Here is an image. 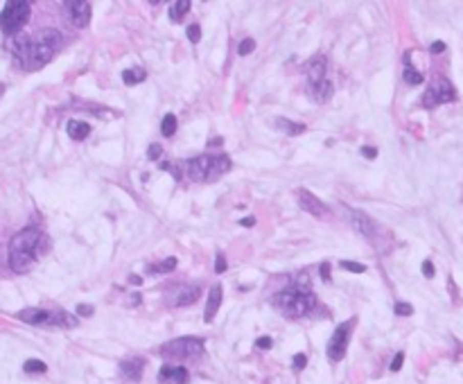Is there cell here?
I'll return each mask as SVG.
<instances>
[{"instance_id":"cell-7","label":"cell","mask_w":463,"mask_h":384,"mask_svg":"<svg viewBox=\"0 0 463 384\" xmlns=\"http://www.w3.org/2000/svg\"><path fill=\"white\" fill-rule=\"evenodd\" d=\"M163 355L167 357H201L204 355V342L197 337H181V339H174V342H167L161 348Z\"/></svg>"},{"instance_id":"cell-14","label":"cell","mask_w":463,"mask_h":384,"mask_svg":"<svg viewBox=\"0 0 463 384\" xmlns=\"http://www.w3.org/2000/svg\"><path fill=\"white\" fill-rule=\"evenodd\" d=\"M190 373L183 366H163L159 373V382L161 384H188Z\"/></svg>"},{"instance_id":"cell-30","label":"cell","mask_w":463,"mask_h":384,"mask_svg":"<svg viewBox=\"0 0 463 384\" xmlns=\"http://www.w3.org/2000/svg\"><path fill=\"white\" fill-rule=\"evenodd\" d=\"M188 38L192 43H199L201 41V27L199 25H190L188 27Z\"/></svg>"},{"instance_id":"cell-13","label":"cell","mask_w":463,"mask_h":384,"mask_svg":"<svg viewBox=\"0 0 463 384\" xmlns=\"http://www.w3.org/2000/svg\"><path fill=\"white\" fill-rule=\"evenodd\" d=\"M348 219H350V226L357 230V233H362L364 238H373L375 235V224L368 219L366 212L362 210H348Z\"/></svg>"},{"instance_id":"cell-35","label":"cell","mask_w":463,"mask_h":384,"mask_svg":"<svg viewBox=\"0 0 463 384\" xmlns=\"http://www.w3.org/2000/svg\"><path fill=\"white\" fill-rule=\"evenodd\" d=\"M423 276H425V278H434V265H432L429 260L423 262Z\"/></svg>"},{"instance_id":"cell-41","label":"cell","mask_w":463,"mask_h":384,"mask_svg":"<svg viewBox=\"0 0 463 384\" xmlns=\"http://www.w3.org/2000/svg\"><path fill=\"white\" fill-rule=\"evenodd\" d=\"M362 154L366 158H375L378 156V150H375V147H362Z\"/></svg>"},{"instance_id":"cell-31","label":"cell","mask_w":463,"mask_h":384,"mask_svg":"<svg viewBox=\"0 0 463 384\" xmlns=\"http://www.w3.org/2000/svg\"><path fill=\"white\" fill-rule=\"evenodd\" d=\"M411 312H413V307L409 303H398L395 305V314H400V316H409Z\"/></svg>"},{"instance_id":"cell-1","label":"cell","mask_w":463,"mask_h":384,"mask_svg":"<svg viewBox=\"0 0 463 384\" xmlns=\"http://www.w3.org/2000/svg\"><path fill=\"white\" fill-rule=\"evenodd\" d=\"M61 43H63L61 32L41 30L32 38L14 36L12 52L20 66H25V68H30V70H36V68H43V66L50 61L54 57V52L61 48Z\"/></svg>"},{"instance_id":"cell-19","label":"cell","mask_w":463,"mask_h":384,"mask_svg":"<svg viewBox=\"0 0 463 384\" xmlns=\"http://www.w3.org/2000/svg\"><path fill=\"white\" fill-rule=\"evenodd\" d=\"M89 134H91V127L86 122H79V120H70L68 122V136L73 140H84Z\"/></svg>"},{"instance_id":"cell-16","label":"cell","mask_w":463,"mask_h":384,"mask_svg":"<svg viewBox=\"0 0 463 384\" xmlns=\"http://www.w3.org/2000/svg\"><path fill=\"white\" fill-rule=\"evenodd\" d=\"M332 93H335V89H332V81H328V79H321V81H317V84H310V95H312V100L319 102V104L328 102L332 97Z\"/></svg>"},{"instance_id":"cell-6","label":"cell","mask_w":463,"mask_h":384,"mask_svg":"<svg viewBox=\"0 0 463 384\" xmlns=\"http://www.w3.org/2000/svg\"><path fill=\"white\" fill-rule=\"evenodd\" d=\"M27 20H30V3L25 0H12L0 14V27L7 36H16Z\"/></svg>"},{"instance_id":"cell-2","label":"cell","mask_w":463,"mask_h":384,"mask_svg":"<svg viewBox=\"0 0 463 384\" xmlns=\"http://www.w3.org/2000/svg\"><path fill=\"white\" fill-rule=\"evenodd\" d=\"M314 305H317V298H314L312 289H310L307 273H301L296 278V283L274 296V307L282 316H290V319H298V316L310 314L314 310Z\"/></svg>"},{"instance_id":"cell-34","label":"cell","mask_w":463,"mask_h":384,"mask_svg":"<svg viewBox=\"0 0 463 384\" xmlns=\"http://www.w3.org/2000/svg\"><path fill=\"white\" fill-rule=\"evenodd\" d=\"M402 361H405V353H398L393 361H391V371H400L402 369Z\"/></svg>"},{"instance_id":"cell-4","label":"cell","mask_w":463,"mask_h":384,"mask_svg":"<svg viewBox=\"0 0 463 384\" xmlns=\"http://www.w3.org/2000/svg\"><path fill=\"white\" fill-rule=\"evenodd\" d=\"M231 169V158L228 156H197L188 163V172L194 181H215L217 177L226 174Z\"/></svg>"},{"instance_id":"cell-26","label":"cell","mask_w":463,"mask_h":384,"mask_svg":"<svg viewBox=\"0 0 463 384\" xmlns=\"http://www.w3.org/2000/svg\"><path fill=\"white\" fill-rule=\"evenodd\" d=\"M172 269H177V258H165L159 267H151V271H161V273H170Z\"/></svg>"},{"instance_id":"cell-37","label":"cell","mask_w":463,"mask_h":384,"mask_svg":"<svg viewBox=\"0 0 463 384\" xmlns=\"http://www.w3.org/2000/svg\"><path fill=\"white\" fill-rule=\"evenodd\" d=\"M319 273H321V278H323L325 283H330V265H328V262H323V265L319 267Z\"/></svg>"},{"instance_id":"cell-22","label":"cell","mask_w":463,"mask_h":384,"mask_svg":"<svg viewBox=\"0 0 463 384\" xmlns=\"http://www.w3.org/2000/svg\"><path fill=\"white\" fill-rule=\"evenodd\" d=\"M190 7H192V5H190V0H179V3H174L172 7H170V18L174 20V23H177V20H181L183 16L190 12Z\"/></svg>"},{"instance_id":"cell-25","label":"cell","mask_w":463,"mask_h":384,"mask_svg":"<svg viewBox=\"0 0 463 384\" xmlns=\"http://www.w3.org/2000/svg\"><path fill=\"white\" fill-rule=\"evenodd\" d=\"M23 371H25V373H46L48 366L43 364L41 359H27L25 364H23Z\"/></svg>"},{"instance_id":"cell-11","label":"cell","mask_w":463,"mask_h":384,"mask_svg":"<svg viewBox=\"0 0 463 384\" xmlns=\"http://www.w3.org/2000/svg\"><path fill=\"white\" fill-rule=\"evenodd\" d=\"M68 12H70V23L75 27H86L91 20V5L86 0H70L66 3Z\"/></svg>"},{"instance_id":"cell-20","label":"cell","mask_w":463,"mask_h":384,"mask_svg":"<svg viewBox=\"0 0 463 384\" xmlns=\"http://www.w3.org/2000/svg\"><path fill=\"white\" fill-rule=\"evenodd\" d=\"M147 77V73L143 68H129V70H122V81L127 86H134V84H140Z\"/></svg>"},{"instance_id":"cell-12","label":"cell","mask_w":463,"mask_h":384,"mask_svg":"<svg viewBox=\"0 0 463 384\" xmlns=\"http://www.w3.org/2000/svg\"><path fill=\"white\" fill-rule=\"evenodd\" d=\"M298 204H301V208H303L305 212H310V215H314V217L328 215V206L321 204L319 197H314L312 192H307V190L298 192Z\"/></svg>"},{"instance_id":"cell-39","label":"cell","mask_w":463,"mask_h":384,"mask_svg":"<svg viewBox=\"0 0 463 384\" xmlns=\"http://www.w3.org/2000/svg\"><path fill=\"white\" fill-rule=\"evenodd\" d=\"M77 314L79 316H91L93 314V307L86 305V303H81V305H77Z\"/></svg>"},{"instance_id":"cell-42","label":"cell","mask_w":463,"mask_h":384,"mask_svg":"<svg viewBox=\"0 0 463 384\" xmlns=\"http://www.w3.org/2000/svg\"><path fill=\"white\" fill-rule=\"evenodd\" d=\"M239 224H242V226H253L255 219L253 217H244V219H239Z\"/></svg>"},{"instance_id":"cell-36","label":"cell","mask_w":463,"mask_h":384,"mask_svg":"<svg viewBox=\"0 0 463 384\" xmlns=\"http://www.w3.org/2000/svg\"><path fill=\"white\" fill-rule=\"evenodd\" d=\"M163 169H170V172L174 174V179H181V169H179L177 165H172V163H161Z\"/></svg>"},{"instance_id":"cell-33","label":"cell","mask_w":463,"mask_h":384,"mask_svg":"<svg viewBox=\"0 0 463 384\" xmlns=\"http://www.w3.org/2000/svg\"><path fill=\"white\" fill-rule=\"evenodd\" d=\"M215 271H217V273H224V271H226V258H224V253H217Z\"/></svg>"},{"instance_id":"cell-5","label":"cell","mask_w":463,"mask_h":384,"mask_svg":"<svg viewBox=\"0 0 463 384\" xmlns=\"http://www.w3.org/2000/svg\"><path fill=\"white\" fill-rule=\"evenodd\" d=\"M18 319L30 323V326H59V328H75L77 319L68 312H48L41 307H27V310L18 312Z\"/></svg>"},{"instance_id":"cell-29","label":"cell","mask_w":463,"mask_h":384,"mask_svg":"<svg viewBox=\"0 0 463 384\" xmlns=\"http://www.w3.org/2000/svg\"><path fill=\"white\" fill-rule=\"evenodd\" d=\"M147 156H149V161H159V158L163 156V150L159 142H154V145H149V150H147Z\"/></svg>"},{"instance_id":"cell-43","label":"cell","mask_w":463,"mask_h":384,"mask_svg":"<svg viewBox=\"0 0 463 384\" xmlns=\"http://www.w3.org/2000/svg\"><path fill=\"white\" fill-rule=\"evenodd\" d=\"M129 281H131L134 285H140V278H138V276H131V278H129Z\"/></svg>"},{"instance_id":"cell-21","label":"cell","mask_w":463,"mask_h":384,"mask_svg":"<svg viewBox=\"0 0 463 384\" xmlns=\"http://www.w3.org/2000/svg\"><path fill=\"white\" fill-rule=\"evenodd\" d=\"M276 124H278V129H282L285 134H290V136H298V134H303V131H305V124H301V122H292V120L278 118Z\"/></svg>"},{"instance_id":"cell-3","label":"cell","mask_w":463,"mask_h":384,"mask_svg":"<svg viewBox=\"0 0 463 384\" xmlns=\"http://www.w3.org/2000/svg\"><path fill=\"white\" fill-rule=\"evenodd\" d=\"M41 238L43 235L36 228H23L20 233L14 235L12 242H9V267L14 271L23 273L36 260V255L41 253L39 251Z\"/></svg>"},{"instance_id":"cell-28","label":"cell","mask_w":463,"mask_h":384,"mask_svg":"<svg viewBox=\"0 0 463 384\" xmlns=\"http://www.w3.org/2000/svg\"><path fill=\"white\" fill-rule=\"evenodd\" d=\"M253 50H255V41H253V38H244V41L239 43V54H242V57L251 54Z\"/></svg>"},{"instance_id":"cell-9","label":"cell","mask_w":463,"mask_h":384,"mask_svg":"<svg viewBox=\"0 0 463 384\" xmlns=\"http://www.w3.org/2000/svg\"><path fill=\"white\" fill-rule=\"evenodd\" d=\"M352 326H355V319H348L344 323H339V328L332 332V337L328 342V357H330V361L344 359L346 348H348V339H350V332H352Z\"/></svg>"},{"instance_id":"cell-38","label":"cell","mask_w":463,"mask_h":384,"mask_svg":"<svg viewBox=\"0 0 463 384\" xmlns=\"http://www.w3.org/2000/svg\"><path fill=\"white\" fill-rule=\"evenodd\" d=\"M255 346H258V348H262V350H264V348H267V350H269V348H271V346H274V342H271V339H269V337H260V339H258V342H255Z\"/></svg>"},{"instance_id":"cell-18","label":"cell","mask_w":463,"mask_h":384,"mask_svg":"<svg viewBox=\"0 0 463 384\" xmlns=\"http://www.w3.org/2000/svg\"><path fill=\"white\" fill-rule=\"evenodd\" d=\"M219 305H222V285H212V289L208 294V305H206V312H204L206 323H210L212 319H215Z\"/></svg>"},{"instance_id":"cell-23","label":"cell","mask_w":463,"mask_h":384,"mask_svg":"<svg viewBox=\"0 0 463 384\" xmlns=\"http://www.w3.org/2000/svg\"><path fill=\"white\" fill-rule=\"evenodd\" d=\"M161 131H163V136H165V138H170V136H174V131H177V115L167 113L165 118H163Z\"/></svg>"},{"instance_id":"cell-27","label":"cell","mask_w":463,"mask_h":384,"mask_svg":"<svg viewBox=\"0 0 463 384\" xmlns=\"http://www.w3.org/2000/svg\"><path fill=\"white\" fill-rule=\"evenodd\" d=\"M341 265V269H348V271H352V273H364L366 271V267L362 265V262H350V260H341L339 262Z\"/></svg>"},{"instance_id":"cell-17","label":"cell","mask_w":463,"mask_h":384,"mask_svg":"<svg viewBox=\"0 0 463 384\" xmlns=\"http://www.w3.org/2000/svg\"><path fill=\"white\" fill-rule=\"evenodd\" d=\"M143 369H145V361L138 359V357L124 359L122 364H120V373H122V375L127 377V380H131V382L140 380V375H143Z\"/></svg>"},{"instance_id":"cell-15","label":"cell","mask_w":463,"mask_h":384,"mask_svg":"<svg viewBox=\"0 0 463 384\" xmlns=\"http://www.w3.org/2000/svg\"><path fill=\"white\" fill-rule=\"evenodd\" d=\"M325 68H328V59L317 54V57L310 59L307 63V81L310 84H317V81L325 79Z\"/></svg>"},{"instance_id":"cell-10","label":"cell","mask_w":463,"mask_h":384,"mask_svg":"<svg viewBox=\"0 0 463 384\" xmlns=\"http://www.w3.org/2000/svg\"><path fill=\"white\" fill-rule=\"evenodd\" d=\"M199 294H201V289L197 287V285H181V287L172 289V292L167 294V303L170 305H190L199 298Z\"/></svg>"},{"instance_id":"cell-32","label":"cell","mask_w":463,"mask_h":384,"mask_svg":"<svg viewBox=\"0 0 463 384\" xmlns=\"http://www.w3.org/2000/svg\"><path fill=\"white\" fill-rule=\"evenodd\" d=\"M305 366H307V357H305L303 353L294 355V369H296V371H301V369H305Z\"/></svg>"},{"instance_id":"cell-24","label":"cell","mask_w":463,"mask_h":384,"mask_svg":"<svg viewBox=\"0 0 463 384\" xmlns=\"http://www.w3.org/2000/svg\"><path fill=\"white\" fill-rule=\"evenodd\" d=\"M423 79H425V77H423L421 73H418V70L413 68V66H407V68H405V81H407V84H411V86H421V84H423Z\"/></svg>"},{"instance_id":"cell-40","label":"cell","mask_w":463,"mask_h":384,"mask_svg":"<svg viewBox=\"0 0 463 384\" xmlns=\"http://www.w3.org/2000/svg\"><path fill=\"white\" fill-rule=\"evenodd\" d=\"M443 50H445V43L443 41H434L432 48H429V52H434V54H440Z\"/></svg>"},{"instance_id":"cell-8","label":"cell","mask_w":463,"mask_h":384,"mask_svg":"<svg viewBox=\"0 0 463 384\" xmlns=\"http://www.w3.org/2000/svg\"><path fill=\"white\" fill-rule=\"evenodd\" d=\"M456 100V91L452 86V81H448L445 77H438V79L432 81V86L427 89L423 97V106L432 109V106H438V104H445V102H454Z\"/></svg>"}]
</instances>
